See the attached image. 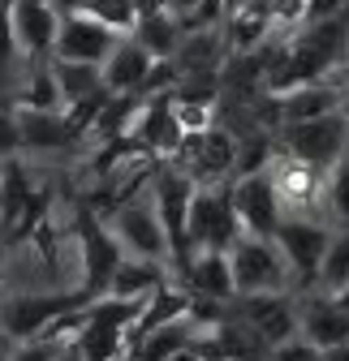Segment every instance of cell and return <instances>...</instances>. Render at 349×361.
I'll list each match as a JSON object with an SVG mask.
<instances>
[{"label":"cell","mask_w":349,"mask_h":361,"mask_svg":"<svg viewBox=\"0 0 349 361\" xmlns=\"http://www.w3.org/2000/svg\"><path fill=\"white\" fill-rule=\"evenodd\" d=\"M73 245H78V301H100L108 297L112 271L121 267L125 250L117 245L108 219L95 207H73Z\"/></svg>","instance_id":"6da1fadb"},{"label":"cell","mask_w":349,"mask_h":361,"mask_svg":"<svg viewBox=\"0 0 349 361\" xmlns=\"http://www.w3.org/2000/svg\"><path fill=\"white\" fill-rule=\"evenodd\" d=\"M276 151L307 164L324 176H332L349 159V108L315 116V121H297L276 129Z\"/></svg>","instance_id":"7a4b0ae2"},{"label":"cell","mask_w":349,"mask_h":361,"mask_svg":"<svg viewBox=\"0 0 349 361\" xmlns=\"http://www.w3.org/2000/svg\"><path fill=\"white\" fill-rule=\"evenodd\" d=\"M138 305L143 301H117V297L86 301L82 305V323H78L69 344L86 361H117V357H125V336H129V323L138 319Z\"/></svg>","instance_id":"3957f363"},{"label":"cell","mask_w":349,"mask_h":361,"mask_svg":"<svg viewBox=\"0 0 349 361\" xmlns=\"http://www.w3.org/2000/svg\"><path fill=\"white\" fill-rule=\"evenodd\" d=\"M229 262H233L237 297H254V293H293V276H289V262H285L276 237H250V233H242V237L229 245Z\"/></svg>","instance_id":"277c9868"},{"label":"cell","mask_w":349,"mask_h":361,"mask_svg":"<svg viewBox=\"0 0 349 361\" xmlns=\"http://www.w3.org/2000/svg\"><path fill=\"white\" fill-rule=\"evenodd\" d=\"M272 237H276V245L289 262L293 293H315L319 262H324V250L332 241V224L328 219H307V215H285Z\"/></svg>","instance_id":"5b68a950"},{"label":"cell","mask_w":349,"mask_h":361,"mask_svg":"<svg viewBox=\"0 0 349 361\" xmlns=\"http://www.w3.org/2000/svg\"><path fill=\"white\" fill-rule=\"evenodd\" d=\"M108 228H112L117 245H121L129 258H151V262H168V267H172V245H168L164 219H160L151 194H147V198H129V202L112 207Z\"/></svg>","instance_id":"8992f818"},{"label":"cell","mask_w":349,"mask_h":361,"mask_svg":"<svg viewBox=\"0 0 349 361\" xmlns=\"http://www.w3.org/2000/svg\"><path fill=\"white\" fill-rule=\"evenodd\" d=\"M78 305H86V301H78L73 288H61V293H9V297H0V336L9 344L35 340V336L48 331L61 314H69Z\"/></svg>","instance_id":"52a82bcc"},{"label":"cell","mask_w":349,"mask_h":361,"mask_svg":"<svg viewBox=\"0 0 349 361\" xmlns=\"http://www.w3.org/2000/svg\"><path fill=\"white\" fill-rule=\"evenodd\" d=\"M199 180L172 164H160V172L151 176V202L164 219V233L172 245V271H182L190 258V237H186V224H190V202H194Z\"/></svg>","instance_id":"ba28073f"},{"label":"cell","mask_w":349,"mask_h":361,"mask_svg":"<svg viewBox=\"0 0 349 361\" xmlns=\"http://www.w3.org/2000/svg\"><path fill=\"white\" fill-rule=\"evenodd\" d=\"M186 237H190V254L194 250H229L242 237V224H237V211L229 198V180L225 185H199L194 190Z\"/></svg>","instance_id":"9c48e42d"},{"label":"cell","mask_w":349,"mask_h":361,"mask_svg":"<svg viewBox=\"0 0 349 361\" xmlns=\"http://www.w3.org/2000/svg\"><path fill=\"white\" fill-rule=\"evenodd\" d=\"M229 198H233V211H237L242 233H250V237H272L276 224L285 219L276 180H272V168H264V172H237L229 180Z\"/></svg>","instance_id":"30bf717a"},{"label":"cell","mask_w":349,"mask_h":361,"mask_svg":"<svg viewBox=\"0 0 349 361\" xmlns=\"http://www.w3.org/2000/svg\"><path fill=\"white\" fill-rule=\"evenodd\" d=\"M129 142H134L138 151H147L151 159H160V164L177 159V151H182V142H186V129H182L177 112H172L168 90H164V95H147V99H138L134 129H129Z\"/></svg>","instance_id":"8fae6325"},{"label":"cell","mask_w":349,"mask_h":361,"mask_svg":"<svg viewBox=\"0 0 349 361\" xmlns=\"http://www.w3.org/2000/svg\"><path fill=\"white\" fill-rule=\"evenodd\" d=\"M272 180H276V194H280V211L285 215H307V219H324V198H328V176L297 164L289 155L276 151L272 159Z\"/></svg>","instance_id":"7c38bea8"},{"label":"cell","mask_w":349,"mask_h":361,"mask_svg":"<svg viewBox=\"0 0 349 361\" xmlns=\"http://www.w3.org/2000/svg\"><path fill=\"white\" fill-rule=\"evenodd\" d=\"M233 314L268 344H280L297 336V293H254V297H233Z\"/></svg>","instance_id":"4fadbf2b"},{"label":"cell","mask_w":349,"mask_h":361,"mask_svg":"<svg viewBox=\"0 0 349 361\" xmlns=\"http://www.w3.org/2000/svg\"><path fill=\"white\" fill-rule=\"evenodd\" d=\"M9 22L18 35V48L30 61H48L57 48V30H61V13L52 0H9Z\"/></svg>","instance_id":"5bb4252c"},{"label":"cell","mask_w":349,"mask_h":361,"mask_svg":"<svg viewBox=\"0 0 349 361\" xmlns=\"http://www.w3.org/2000/svg\"><path fill=\"white\" fill-rule=\"evenodd\" d=\"M268 99H272V108H276V129L349 108V104H345V90H341V78L302 82V86H289V90H280V95H268Z\"/></svg>","instance_id":"9a60e30c"},{"label":"cell","mask_w":349,"mask_h":361,"mask_svg":"<svg viewBox=\"0 0 349 361\" xmlns=\"http://www.w3.org/2000/svg\"><path fill=\"white\" fill-rule=\"evenodd\" d=\"M117 39H121V35H112L108 26H100L91 13H65V18H61V30H57V48H52V61L104 65Z\"/></svg>","instance_id":"2e32d148"},{"label":"cell","mask_w":349,"mask_h":361,"mask_svg":"<svg viewBox=\"0 0 349 361\" xmlns=\"http://www.w3.org/2000/svg\"><path fill=\"white\" fill-rule=\"evenodd\" d=\"M155 65H160V61L143 48L138 39L121 35V39L112 43L108 61L100 65V69H104V90H108V95H138V99H143V90H147Z\"/></svg>","instance_id":"e0dca14e"},{"label":"cell","mask_w":349,"mask_h":361,"mask_svg":"<svg viewBox=\"0 0 349 361\" xmlns=\"http://www.w3.org/2000/svg\"><path fill=\"white\" fill-rule=\"evenodd\" d=\"M297 336L315 348L349 344V310L328 293H297Z\"/></svg>","instance_id":"ac0fdd59"},{"label":"cell","mask_w":349,"mask_h":361,"mask_svg":"<svg viewBox=\"0 0 349 361\" xmlns=\"http://www.w3.org/2000/svg\"><path fill=\"white\" fill-rule=\"evenodd\" d=\"M194 297H207V301H233L237 297V284H233V262H229V250H194L177 276Z\"/></svg>","instance_id":"d6986e66"},{"label":"cell","mask_w":349,"mask_h":361,"mask_svg":"<svg viewBox=\"0 0 349 361\" xmlns=\"http://www.w3.org/2000/svg\"><path fill=\"white\" fill-rule=\"evenodd\" d=\"M9 108L18 121L22 151H65L78 138V129L69 125L65 112H39V108H22V104H9Z\"/></svg>","instance_id":"ffe728a7"},{"label":"cell","mask_w":349,"mask_h":361,"mask_svg":"<svg viewBox=\"0 0 349 361\" xmlns=\"http://www.w3.org/2000/svg\"><path fill=\"white\" fill-rule=\"evenodd\" d=\"M182 35L186 30H182L177 13H168L160 0H138V22H134V30H129V39H138L155 61H172Z\"/></svg>","instance_id":"44dd1931"},{"label":"cell","mask_w":349,"mask_h":361,"mask_svg":"<svg viewBox=\"0 0 349 361\" xmlns=\"http://www.w3.org/2000/svg\"><path fill=\"white\" fill-rule=\"evenodd\" d=\"M172 276L168 262H151V258H121V267L112 271V284H108V297L117 301H147L164 280Z\"/></svg>","instance_id":"7402d4cb"},{"label":"cell","mask_w":349,"mask_h":361,"mask_svg":"<svg viewBox=\"0 0 349 361\" xmlns=\"http://www.w3.org/2000/svg\"><path fill=\"white\" fill-rule=\"evenodd\" d=\"M190 340H194L190 319H177V323H164V327L147 331L125 357H129V361H164V357H172V353H182Z\"/></svg>","instance_id":"603a6c76"},{"label":"cell","mask_w":349,"mask_h":361,"mask_svg":"<svg viewBox=\"0 0 349 361\" xmlns=\"http://www.w3.org/2000/svg\"><path fill=\"white\" fill-rule=\"evenodd\" d=\"M52 69H57V82H61L65 108H69V104H82V99H100V95H108V90H104V69H100V65L52 61Z\"/></svg>","instance_id":"cb8c5ba5"},{"label":"cell","mask_w":349,"mask_h":361,"mask_svg":"<svg viewBox=\"0 0 349 361\" xmlns=\"http://www.w3.org/2000/svg\"><path fill=\"white\" fill-rule=\"evenodd\" d=\"M345 288H349V224H345V228H332V241H328L324 262H319V284H315V293L336 297Z\"/></svg>","instance_id":"d4e9b609"},{"label":"cell","mask_w":349,"mask_h":361,"mask_svg":"<svg viewBox=\"0 0 349 361\" xmlns=\"http://www.w3.org/2000/svg\"><path fill=\"white\" fill-rule=\"evenodd\" d=\"M100 26H108L112 35H129L138 22V0H86V9Z\"/></svg>","instance_id":"484cf974"},{"label":"cell","mask_w":349,"mask_h":361,"mask_svg":"<svg viewBox=\"0 0 349 361\" xmlns=\"http://www.w3.org/2000/svg\"><path fill=\"white\" fill-rule=\"evenodd\" d=\"M69 340H52V336H35V340H18L9 344V357L5 361H57L65 353Z\"/></svg>","instance_id":"4316f807"},{"label":"cell","mask_w":349,"mask_h":361,"mask_svg":"<svg viewBox=\"0 0 349 361\" xmlns=\"http://www.w3.org/2000/svg\"><path fill=\"white\" fill-rule=\"evenodd\" d=\"M324 211H328L336 224H349V159L328 176V198H324Z\"/></svg>","instance_id":"83f0119b"},{"label":"cell","mask_w":349,"mask_h":361,"mask_svg":"<svg viewBox=\"0 0 349 361\" xmlns=\"http://www.w3.org/2000/svg\"><path fill=\"white\" fill-rule=\"evenodd\" d=\"M268 361H319V348H315L307 336H289V340L272 344Z\"/></svg>","instance_id":"f1b7e54d"},{"label":"cell","mask_w":349,"mask_h":361,"mask_svg":"<svg viewBox=\"0 0 349 361\" xmlns=\"http://www.w3.org/2000/svg\"><path fill=\"white\" fill-rule=\"evenodd\" d=\"M18 151H22V138H18L13 108H0V159H13Z\"/></svg>","instance_id":"f546056e"},{"label":"cell","mask_w":349,"mask_h":361,"mask_svg":"<svg viewBox=\"0 0 349 361\" xmlns=\"http://www.w3.org/2000/svg\"><path fill=\"white\" fill-rule=\"evenodd\" d=\"M349 13V0H307V22H328Z\"/></svg>","instance_id":"4dcf8cb0"},{"label":"cell","mask_w":349,"mask_h":361,"mask_svg":"<svg viewBox=\"0 0 349 361\" xmlns=\"http://www.w3.org/2000/svg\"><path fill=\"white\" fill-rule=\"evenodd\" d=\"M160 5H164L168 13H177L182 22H190V18H194V13H199L203 5H207V0H160Z\"/></svg>","instance_id":"1f68e13d"},{"label":"cell","mask_w":349,"mask_h":361,"mask_svg":"<svg viewBox=\"0 0 349 361\" xmlns=\"http://www.w3.org/2000/svg\"><path fill=\"white\" fill-rule=\"evenodd\" d=\"M319 361H349V344H332V348H319Z\"/></svg>","instance_id":"d6a6232c"},{"label":"cell","mask_w":349,"mask_h":361,"mask_svg":"<svg viewBox=\"0 0 349 361\" xmlns=\"http://www.w3.org/2000/svg\"><path fill=\"white\" fill-rule=\"evenodd\" d=\"M164 361H207V357H203V353H199L194 344H186L182 353H172V357H164Z\"/></svg>","instance_id":"836d02e7"},{"label":"cell","mask_w":349,"mask_h":361,"mask_svg":"<svg viewBox=\"0 0 349 361\" xmlns=\"http://www.w3.org/2000/svg\"><path fill=\"white\" fill-rule=\"evenodd\" d=\"M52 5H57V13L65 18V13H82V9H86V0H52Z\"/></svg>","instance_id":"e575fe53"},{"label":"cell","mask_w":349,"mask_h":361,"mask_svg":"<svg viewBox=\"0 0 349 361\" xmlns=\"http://www.w3.org/2000/svg\"><path fill=\"white\" fill-rule=\"evenodd\" d=\"M57 361H86V357H82V353H78V348H73V344H65V353H61V357H57Z\"/></svg>","instance_id":"d590c367"},{"label":"cell","mask_w":349,"mask_h":361,"mask_svg":"<svg viewBox=\"0 0 349 361\" xmlns=\"http://www.w3.org/2000/svg\"><path fill=\"white\" fill-rule=\"evenodd\" d=\"M336 78H341V90H345V104H349V65H345V69H341Z\"/></svg>","instance_id":"8d00e7d4"},{"label":"cell","mask_w":349,"mask_h":361,"mask_svg":"<svg viewBox=\"0 0 349 361\" xmlns=\"http://www.w3.org/2000/svg\"><path fill=\"white\" fill-rule=\"evenodd\" d=\"M5 357H9V340H5V336H0V361H5Z\"/></svg>","instance_id":"74e56055"},{"label":"cell","mask_w":349,"mask_h":361,"mask_svg":"<svg viewBox=\"0 0 349 361\" xmlns=\"http://www.w3.org/2000/svg\"><path fill=\"white\" fill-rule=\"evenodd\" d=\"M336 301H341V305L349 310V288H345V293H336Z\"/></svg>","instance_id":"f35d334b"},{"label":"cell","mask_w":349,"mask_h":361,"mask_svg":"<svg viewBox=\"0 0 349 361\" xmlns=\"http://www.w3.org/2000/svg\"><path fill=\"white\" fill-rule=\"evenodd\" d=\"M0 172H5V159H0Z\"/></svg>","instance_id":"ab89813d"},{"label":"cell","mask_w":349,"mask_h":361,"mask_svg":"<svg viewBox=\"0 0 349 361\" xmlns=\"http://www.w3.org/2000/svg\"><path fill=\"white\" fill-rule=\"evenodd\" d=\"M117 361H129V357H117Z\"/></svg>","instance_id":"60d3db41"},{"label":"cell","mask_w":349,"mask_h":361,"mask_svg":"<svg viewBox=\"0 0 349 361\" xmlns=\"http://www.w3.org/2000/svg\"><path fill=\"white\" fill-rule=\"evenodd\" d=\"M220 361H229V357H220Z\"/></svg>","instance_id":"b9f144b4"}]
</instances>
